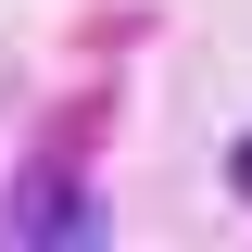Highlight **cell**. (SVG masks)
<instances>
[{
    "mask_svg": "<svg viewBox=\"0 0 252 252\" xmlns=\"http://www.w3.org/2000/svg\"><path fill=\"white\" fill-rule=\"evenodd\" d=\"M0 227H13V240H101V202L76 177H26L13 202H0Z\"/></svg>",
    "mask_w": 252,
    "mask_h": 252,
    "instance_id": "obj_1",
    "label": "cell"
},
{
    "mask_svg": "<svg viewBox=\"0 0 252 252\" xmlns=\"http://www.w3.org/2000/svg\"><path fill=\"white\" fill-rule=\"evenodd\" d=\"M227 189H240V202H252V139H240V152H227Z\"/></svg>",
    "mask_w": 252,
    "mask_h": 252,
    "instance_id": "obj_2",
    "label": "cell"
}]
</instances>
